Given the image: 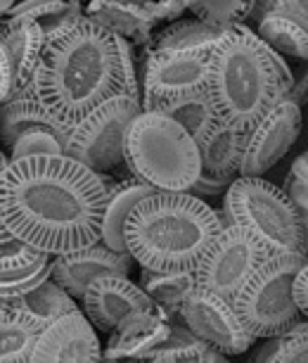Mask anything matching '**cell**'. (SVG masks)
Segmentation results:
<instances>
[{"label": "cell", "instance_id": "2e32d148", "mask_svg": "<svg viewBox=\"0 0 308 363\" xmlns=\"http://www.w3.org/2000/svg\"><path fill=\"white\" fill-rule=\"evenodd\" d=\"M84 15L131 45H147L159 26L154 0H86Z\"/></svg>", "mask_w": 308, "mask_h": 363}, {"label": "cell", "instance_id": "8d00e7d4", "mask_svg": "<svg viewBox=\"0 0 308 363\" xmlns=\"http://www.w3.org/2000/svg\"><path fill=\"white\" fill-rule=\"evenodd\" d=\"M278 8L292 12L301 22L308 24V0H278Z\"/></svg>", "mask_w": 308, "mask_h": 363}, {"label": "cell", "instance_id": "7402d4cb", "mask_svg": "<svg viewBox=\"0 0 308 363\" xmlns=\"http://www.w3.org/2000/svg\"><path fill=\"white\" fill-rule=\"evenodd\" d=\"M84 3L86 0H17L5 17L33 19L43 31L45 43H50L84 19Z\"/></svg>", "mask_w": 308, "mask_h": 363}, {"label": "cell", "instance_id": "4316f807", "mask_svg": "<svg viewBox=\"0 0 308 363\" xmlns=\"http://www.w3.org/2000/svg\"><path fill=\"white\" fill-rule=\"evenodd\" d=\"M159 112L171 116L176 124H181L197 145H200V143L221 124V116H218L214 100H211L207 88L200 93L183 95V98L164 102L159 107Z\"/></svg>", "mask_w": 308, "mask_h": 363}, {"label": "cell", "instance_id": "f35d334b", "mask_svg": "<svg viewBox=\"0 0 308 363\" xmlns=\"http://www.w3.org/2000/svg\"><path fill=\"white\" fill-rule=\"evenodd\" d=\"M15 3H17V0H0V17H5V15H8V10H10Z\"/></svg>", "mask_w": 308, "mask_h": 363}, {"label": "cell", "instance_id": "f1b7e54d", "mask_svg": "<svg viewBox=\"0 0 308 363\" xmlns=\"http://www.w3.org/2000/svg\"><path fill=\"white\" fill-rule=\"evenodd\" d=\"M3 304L29 313V316L36 320L40 328L50 325L52 320H57L59 316H64V313L79 309L76 299H74L72 294L64 290V287H59L57 283H55L52 278L43 280V283H40L38 287H33L31 292L19 294V297L3 301Z\"/></svg>", "mask_w": 308, "mask_h": 363}, {"label": "cell", "instance_id": "d6986e66", "mask_svg": "<svg viewBox=\"0 0 308 363\" xmlns=\"http://www.w3.org/2000/svg\"><path fill=\"white\" fill-rule=\"evenodd\" d=\"M100 176L107 188V204H105V216H102L100 242H105L107 247H112L116 252H128L126 238H123L126 218L133 211L135 204L154 193V188L135 176L128 178H116L112 174H100Z\"/></svg>", "mask_w": 308, "mask_h": 363}, {"label": "cell", "instance_id": "52a82bcc", "mask_svg": "<svg viewBox=\"0 0 308 363\" xmlns=\"http://www.w3.org/2000/svg\"><path fill=\"white\" fill-rule=\"evenodd\" d=\"M306 262L304 252L273 255L251 273L242 290L235 294L232 309L237 311L242 325L254 340L283 335L304 318L294 301L292 283Z\"/></svg>", "mask_w": 308, "mask_h": 363}, {"label": "cell", "instance_id": "74e56055", "mask_svg": "<svg viewBox=\"0 0 308 363\" xmlns=\"http://www.w3.org/2000/svg\"><path fill=\"white\" fill-rule=\"evenodd\" d=\"M290 174H294L297 178H301L304 183H308V150H306V152H301L297 160L292 162Z\"/></svg>", "mask_w": 308, "mask_h": 363}, {"label": "cell", "instance_id": "8fae6325", "mask_svg": "<svg viewBox=\"0 0 308 363\" xmlns=\"http://www.w3.org/2000/svg\"><path fill=\"white\" fill-rule=\"evenodd\" d=\"M181 320L197 337L214 345L225 356H239L254 347V337L246 333L232 301L197 285L181 306Z\"/></svg>", "mask_w": 308, "mask_h": 363}, {"label": "cell", "instance_id": "7a4b0ae2", "mask_svg": "<svg viewBox=\"0 0 308 363\" xmlns=\"http://www.w3.org/2000/svg\"><path fill=\"white\" fill-rule=\"evenodd\" d=\"M31 88L69 128L119 93L140 100L133 45L84 15L74 29L45 43Z\"/></svg>", "mask_w": 308, "mask_h": 363}, {"label": "cell", "instance_id": "d6a6232c", "mask_svg": "<svg viewBox=\"0 0 308 363\" xmlns=\"http://www.w3.org/2000/svg\"><path fill=\"white\" fill-rule=\"evenodd\" d=\"M270 363H308V318H301L287 333L278 335Z\"/></svg>", "mask_w": 308, "mask_h": 363}, {"label": "cell", "instance_id": "8992f818", "mask_svg": "<svg viewBox=\"0 0 308 363\" xmlns=\"http://www.w3.org/2000/svg\"><path fill=\"white\" fill-rule=\"evenodd\" d=\"M223 195V209L218 211L223 225H242L268 250L270 257L304 252L297 214L283 188L263 181V176H237Z\"/></svg>", "mask_w": 308, "mask_h": 363}, {"label": "cell", "instance_id": "603a6c76", "mask_svg": "<svg viewBox=\"0 0 308 363\" xmlns=\"http://www.w3.org/2000/svg\"><path fill=\"white\" fill-rule=\"evenodd\" d=\"M256 36L283 57L308 62V24L287 10H270L256 19Z\"/></svg>", "mask_w": 308, "mask_h": 363}, {"label": "cell", "instance_id": "cb8c5ba5", "mask_svg": "<svg viewBox=\"0 0 308 363\" xmlns=\"http://www.w3.org/2000/svg\"><path fill=\"white\" fill-rule=\"evenodd\" d=\"M149 299L154 301V306L166 316L169 323L181 318V306L188 299V294L197 287L195 271H152L142 269L140 271V283H138Z\"/></svg>", "mask_w": 308, "mask_h": 363}, {"label": "cell", "instance_id": "5b68a950", "mask_svg": "<svg viewBox=\"0 0 308 363\" xmlns=\"http://www.w3.org/2000/svg\"><path fill=\"white\" fill-rule=\"evenodd\" d=\"M131 174L154 190L188 193L200 178V147L188 131L159 109H142L126 135Z\"/></svg>", "mask_w": 308, "mask_h": 363}, {"label": "cell", "instance_id": "836d02e7", "mask_svg": "<svg viewBox=\"0 0 308 363\" xmlns=\"http://www.w3.org/2000/svg\"><path fill=\"white\" fill-rule=\"evenodd\" d=\"M283 190L287 193V197H290L294 214H297L299 230H301V245H304V255L308 259V183H304L294 174H287Z\"/></svg>", "mask_w": 308, "mask_h": 363}, {"label": "cell", "instance_id": "e0dca14e", "mask_svg": "<svg viewBox=\"0 0 308 363\" xmlns=\"http://www.w3.org/2000/svg\"><path fill=\"white\" fill-rule=\"evenodd\" d=\"M169 330L171 323L159 309L133 313L109 333L102 361H147L149 354L166 340Z\"/></svg>", "mask_w": 308, "mask_h": 363}, {"label": "cell", "instance_id": "d590c367", "mask_svg": "<svg viewBox=\"0 0 308 363\" xmlns=\"http://www.w3.org/2000/svg\"><path fill=\"white\" fill-rule=\"evenodd\" d=\"M15 91V77H12L10 60L5 55L3 45H0V102H5Z\"/></svg>", "mask_w": 308, "mask_h": 363}, {"label": "cell", "instance_id": "83f0119b", "mask_svg": "<svg viewBox=\"0 0 308 363\" xmlns=\"http://www.w3.org/2000/svg\"><path fill=\"white\" fill-rule=\"evenodd\" d=\"M225 29L207 24L202 19H183L178 17L169 22L159 33H152L145 48L156 50H214L218 40L223 38Z\"/></svg>", "mask_w": 308, "mask_h": 363}, {"label": "cell", "instance_id": "d4e9b609", "mask_svg": "<svg viewBox=\"0 0 308 363\" xmlns=\"http://www.w3.org/2000/svg\"><path fill=\"white\" fill-rule=\"evenodd\" d=\"M228 356L190 330L181 318L171 323L166 340L149 354L152 363H223Z\"/></svg>", "mask_w": 308, "mask_h": 363}, {"label": "cell", "instance_id": "5bb4252c", "mask_svg": "<svg viewBox=\"0 0 308 363\" xmlns=\"http://www.w3.org/2000/svg\"><path fill=\"white\" fill-rule=\"evenodd\" d=\"M79 301L81 311L100 333H112L116 325L138 311L156 309L145 290L128 276H102L93 280Z\"/></svg>", "mask_w": 308, "mask_h": 363}, {"label": "cell", "instance_id": "1f68e13d", "mask_svg": "<svg viewBox=\"0 0 308 363\" xmlns=\"http://www.w3.org/2000/svg\"><path fill=\"white\" fill-rule=\"evenodd\" d=\"M47 257L50 255L31 247L29 242L19 240L15 233H10L3 223H0V276L29 269V266H36L40 262H45Z\"/></svg>", "mask_w": 308, "mask_h": 363}, {"label": "cell", "instance_id": "30bf717a", "mask_svg": "<svg viewBox=\"0 0 308 363\" xmlns=\"http://www.w3.org/2000/svg\"><path fill=\"white\" fill-rule=\"evenodd\" d=\"M211 50H156L145 48L140 81L142 109H159L164 102L200 93L209 84Z\"/></svg>", "mask_w": 308, "mask_h": 363}, {"label": "cell", "instance_id": "ac0fdd59", "mask_svg": "<svg viewBox=\"0 0 308 363\" xmlns=\"http://www.w3.org/2000/svg\"><path fill=\"white\" fill-rule=\"evenodd\" d=\"M0 45L8 55L12 77H15L12 95L33 93L31 79L45 48V36L40 26L26 17H0Z\"/></svg>", "mask_w": 308, "mask_h": 363}, {"label": "cell", "instance_id": "ab89813d", "mask_svg": "<svg viewBox=\"0 0 308 363\" xmlns=\"http://www.w3.org/2000/svg\"><path fill=\"white\" fill-rule=\"evenodd\" d=\"M306 318H308V311H306Z\"/></svg>", "mask_w": 308, "mask_h": 363}, {"label": "cell", "instance_id": "9c48e42d", "mask_svg": "<svg viewBox=\"0 0 308 363\" xmlns=\"http://www.w3.org/2000/svg\"><path fill=\"white\" fill-rule=\"evenodd\" d=\"M268 257V250L249 230L237 223H228L197 264V285L232 301L251 273Z\"/></svg>", "mask_w": 308, "mask_h": 363}, {"label": "cell", "instance_id": "484cf974", "mask_svg": "<svg viewBox=\"0 0 308 363\" xmlns=\"http://www.w3.org/2000/svg\"><path fill=\"white\" fill-rule=\"evenodd\" d=\"M43 330L29 313L0 301V363H31V352Z\"/></svg>", "mask_w": 308, "mask_h": 363}, {"label": "cell", "instance_id": "f546056e", "mask_svg": "<svg viewBox=\"0 0 308 363\" xmlns=\"http://www.w3.org/2000/svg\"><path fill=\"white\" fill-rule=\"evenodd\" d=\"M183 3L193 17L214 24L218 29H230L246 22L254 8V0H183Z\"/></svg>", "mask_w": 308, "mask_h": 363}, {"label": "cell", "instance_id": "277c9868", "mask_svg": "<svg viewBox=\"0 0 308 363\" xmlns=\"http://www.w3.org/2000/svg\"><path fill=\"white\" fill-rule=\"evenodd\" d=\"M221 230V214L202 197L154 190L128 214L123 238L140 269L195 271Z\"/></svg>", "mask_w": 308, "mask_h": 363}, {"label": "cell", "instance_id": "ffe728a7", "mask_svg": "<svg viewBox=\"0 0 308 363\" xmlns=\"http://www.w3.org/2000/svg\"><path fill=\"white\" fill-rule=\"evenodd\" d=\"M246 140H249V131H239L235 126H228L221 121L200 145V162L202 171L200 176L216 178V181L230 183L239 176L244 160Z\"/></svg>", "mask_w": 308, "mask_h": 363}, {"label": "cell", "instance_id": "7c38bea8", "mask_svg": "<svg viewBox=\"0 0 308 363\" xmlns=\"http://www.w3.org/2000/svg\"><path fill=\"white\" fill-rule=\"evenodd\" d=\"M301 126V100L287 95L249 131L239 176L261 178L268 174L297 143Z\"/></svg>", "mask_w": 308, "mask_h": 363}, {"label": "cell", "instance_id": "9a60e30c", "mask_svg": "<svg viewBox=\"0 0 308 363\" xmlns=\"http://www.w3.org/2000/svg\"><path fill=\"white\" fill-rule=\"evenodd\" d=\"M131 264L133 257L128 252H116L105 242H95L74 252L52 255L50 278L79 301L93 280L102 276H128Z\"/></svg>", "mask_w": 308, "mask_h": 363}, {"label": "cell", "instance_id": "e575fe53", "mask_svg": "<svg viewBox=\"0 0 308 363\" xmlns=\"http://www.w3.org/2000/svg\"><path fill=\"white\" fill-rule=\"evenodd\" d=\"M292 292H294V301H297V306H299L301 313H304V318H306V311H308V262L301 266L297 278H294Z\"/></svg>", "mask_w": 308, "mask_h": 363}, {"label": "cell", "instance_id": "4dcf8cb0", "mask_svg": "<svg viewBox=\"0 0 308 363\" xmlns=\"http://www.w3.org/2000/svg\"><path fill=\"white\" fill-rule=\"evenodd\" d=\"M67 138H69V133H59L55 128H45V126L29 128V131H24L15 140L8 157L12 162L33 155H67Z\"/></svg>", "mask_w": 308, "mask_h": 363}, {"label": "cell", "instance_id": "ba28073f", "mask_svg": "<svg viewBox=\"0 0 308 363\" xmlns=\"http://www.w3.org/2000/svg\"><path fill=\"white\" fill-rule=\"evenodd\" d=\"M140 112V100L126 93L100 102L98 107L91 109L84 119L72 126L69 138H67V155L81 162L84 167L98 171V174L123 178L121 169H128L126 135Z\"/></svg>", "mask_w": 308, "mask_h": 363}, {"label": "cell", "instance_id": "6da1fadb", "mask_svg": "<svg viewBox=\"0 0 308 363\" xmlns=\"http://www.w3.org/2000/svg\"><path fill=\"white\" fill-rule=\"evenodd\" d=\"M107 188L69 155L12 160L0 174V223L45 255L100 242Z\"/></svg>", "mask_w": 308, "mask_h": 363}, {"label": "cell", "instance_id": "44dd1931", "mask_svg": "<svg viewBox=\"0 0 308 363\" xmlns=\"http://www.w3.org/2000/svg\"><path fill=\"white\" fill-rule=\"evenodd\" d=\"M45 126L55 128L59 133H69L72 128L55 116L43 102H40L33 93L12 95L5 102H0V147L8 150L15 145V140L29 128Z\"/></svg>", "mask_w": 308, "mask_h": 363}, {"label": "cell", "instance_id": "3957f363", "mask_svg": "<svg viewBox=\"0 0 308 363\" xmlns=\"http://www.w3.org/2000/svg\"><path fill=\"white\" fill-rule=\"evenodd\" d=\"M294 86L285 57L246 22L225 29L211 50L207 91L221 121L239 131H251L280 100L292 95Z\"/></svg>", "mask_w": 308, "mask_h": 363}, {"label": "cell", "instance_id": "4fadbf2b", "mask_svg": "<svg viewBox=\"0 0 308 363\" xmlns=\"http://www.w3.org/2000/svg\"><path fill=\"white\" fill-rule=\"evenodd\" d=\"M102 361L98 330L86 313L69 311L38 333L31 363H95Z\"/></svg>", "mask_w": 308, "mask_h": 363}]
</instances>
